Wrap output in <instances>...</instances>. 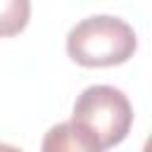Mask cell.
<instances>
[{"instance_id":"6da1fadb","label":"cell","mask_w":152,"mask_h":152,"mask_svg":"<svg viewBox=\"0 0 152 152\" xmlns=\"http://www.w3.org/2000/svg\"><path fill=\"white\" fill-rule=\"evenodd\" d=\"M138 38L133 28L109 14L78 21L66 36V52L81 66H114L133 57Z\"/></svg>"},{"instance_id":"7a4b0ae2","label":"cell","mask_w":152,"mask_h":152,"mask_svg":"<svg viewBox=\"0 0 152 152\" xmlns=\"http://www.w3.org/2000/svg\"><path fill=\"white\" fill-rule=\"evenodd\" d=\"M71 121L90 131L102 150L119 145L133 124L128 97L114 86H90L74 102Z\"/></svg>"},{"instance_id":"3957f363","label":"cell","mask_w":152,"mask_h":152,"mask_svg":"<svg viewBox=\"0 0 152 152\" xmlns=\"http://www.w3.org/2000/svg\"><path fill=\"white\" fill-rule=\"evenodd\" d=\"M40 152H102V147L81 124L62 121L45 133Z\"/></svg>"},{"instance_id":"277c9868","label":"cell","mask_w":152,"mask_h":152,"mask_svg":"<svg viewBox=\"0 0 152 152\" xmlns=\"http://www.w3.org/2000/svg\"><path fill=\"white\" fill-rule=\"evenodd\" d=\"M31 17V0H0V38L17 36L26 28Z\"/></svg>"},{"instance_id":"5b68a950","label":"cell","mask_w":152,"mask_h":152,"mask_svg":"<svg viewBox=\"0 0 152 152\" xmlns=\"http://www.w3.org/2000/svg\"><path fill=\"white\" fill-rule=\"evenodd\" d=\"M0 152H21L19 147H14V145H7V142H0Z\"/></svg>"}]
</instances>
